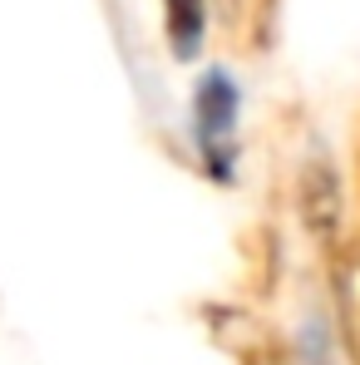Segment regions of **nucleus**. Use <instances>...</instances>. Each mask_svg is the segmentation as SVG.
Wrapping results in <instances>:
<instances>
[{
  "label": "nucleus",
  "instance_id": "nucleus-2",
  "mask_svg": "<svg viewBox=\"0 0 360 365\" xmlns=\"http://www.w3.org/2000/svg\"><path fill=\"white\" fill-rule=\"evenodd\" d=\"M163 35L173 60H197L207 40V0H163Z\"/></svg>",
  "mask_w": 360,
  "mask_h": 365
},
{
  "label": "nucleus",
  "instance_id": "nucleus-1",
  "mask_svg": "<svg viewBox=\"0 0 360 365\" xmlns=\"http://www.w3.org/2000/svg\"><path fill=\"white\" fill-rule=\"evenodd\" d=\"M237 119H242V89L232 69H207L192 89V143L207 168V178L232 182L237 163Z\"/></svg>",
  "mask_w": 360,
  "mask_h": 365
}]
</instances>
